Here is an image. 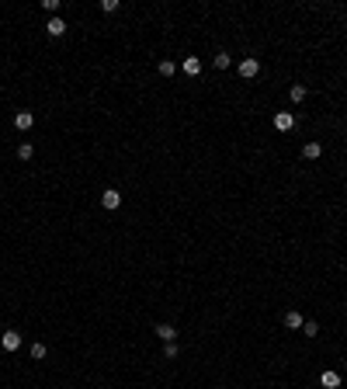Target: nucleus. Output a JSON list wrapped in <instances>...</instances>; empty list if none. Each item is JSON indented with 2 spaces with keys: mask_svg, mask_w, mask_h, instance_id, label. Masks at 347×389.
Instances as JSON below:
<instances>
[{
  "mask_svg": "<svg viewBox=\"0 0 347 389\" xmlns=\"http://www.w3.org/2000/svg\"><path fill=\"white\" fill-rule=\"evenodd\" d=\"M14 125L24 132V129H32V125H35V115H32V112H18V115H14Z\"/></svg>",
  "mask_w": 347,
  "mask_h": 389,
  "instance_id": "nucleus-8",
  "label": "nucleus"
},
{
  "mask_svg": "<svg viewBox=\"0 0 347 389\" xmlns=\"http://www.w3.org/2000/svg\"><path fill=\"white\" fill-rule=\"evenodd\" d=\"M302 323H306V320H302V313H299V310L285 313V327H288V330H302Z\"/></svg>",
  "mask_w": 347,
  "mask_h": 389,
  "instance_id": "nucleus-6",
  "label": "nucleus"
},
{
  "mask_svg": "<svg viewBox=\"0 0 347 389\" xmlns=\"http://www.w3.org/2000/svg\"><path fill=\"white\" fill-rule=\"evenodd\" d=\"M45 354H49V351H45V344H39V341H35V344H32V358H35V362H42Z\"/></svg>",
  "mask_w": 347,
  "mask_h": 389,
  "instance_id": "nucleus-16",
  "label": "nucleus"
},
{
  "mask_svg": "<svg viewBox=\"0 0 347 389\" xmlns=\"http://www.w3.org/2000/svg\"><path fill=\"white\" fill-rule=\"evenodd\" d=\"M181 70H184L188 77H198V73H201V59H198V56H188V59H184V66H181Z\"/></svg>",
  "mask_w": 347,
  "mask_h": 389,
  "instance_id": "nucleus-7",
  "label": "nucleus"
},
{
  "mask_svg": "<svg viewBox=\"0 0 347 389\" xmlns=\"http://www.w3.org/2000/svg\"><path fill=\"white\" fill-rule=\"evenodd\" d=\"M32 156H35V146H32V143H21L18 146V160H32Z\"/></svg>",
  "mask_w": 347,
  "mask_h": 389,
  "instance_id": "nucleus-13",
  "label": "nucleus"
},
{
  "mask_svg": "<svg viewBox=\"0 0 347 389\" xmlns=\"http://www.w3.org/2000/svg\"><path fill=\"white\" fill-rule=\"evenodd\" d=\"M257 73H261V59H257V56H247L243 63H240V77H243V80H253Z\"/></svg>",
  "mask_w": 347,
  "mask_h": 389,
  "instance_id": "nucleus-1",
  "label": "nucleus"
},
{
  "mask_svg": "<svg viewBox=\"0 0 347 389\" xmlns=\"http://www.w3.org/2000/svg\"><path fill=\"white\" fill-rule=\"evenodd\" d=\"M160 77H174V63H170V59L160 63Z\"/></svg>",
  "mask_w": 347,
  "mask_h": 389,
  "instance_id": "nucleus-18",
  "label": "nucleus"
},
{
  "mask_svg": "<svg viewBox=\"0 0 347 389\" xmlns=\"http://www.w3.org/2000/svg\"><path fill=\"white\" fill-rule=\"evenodd\" d=\"M320 386L323 389H337L340 386V375H337V372H323V375H320Z\"/></svg>",
  "mask_w": 347,
  "mask_h": 389,
  "instance_id": "nucleus-9",
  "label": "nucleus"
},
{
  "mask_svg": "<svg viewBox=\"0 0 347 389\" xmlns=\"http://www.w3.org/2000/svg\"><path fill=\"white\" fill-rule=\"evenodd\" d=\"M101 205H104L108 212H115L118 205H122V194H118V188H104V191H101Z\"/></svg>",
  "mask_w": 347,
  "mask_h": 389,
  "instance_id": "nucleus-2",
  "label": "nucleus"
},
{
  "mask_svg": "<svg viewBox=\"0 0 347 389\" xmlns=\"http://www.w3.org/2000/svg\"><path fill=\"white\" fill-rule=\"evenodd\" d=\"M302 156H306V160H320V156H323V146H320V143H306V146H302Z\"/></svg>",
  "mask_w": 347,
  "mask_h": 389,
  "instance_id": "nucleus-11",
  "label": "nucleus"
},
{
  "mask_svg": "<svg viewBox=\"0 0 347 389\" xmlns=\"http://www.w3.org/2000/svg\"><path fill=\"white\" fill-rule=\"evenodd\" d=\"M163 358H170V362H174V358H177V341H170V344L163 348Z\"/></svg>",
  "mask_w": 347,
  "mask_h": 389,
  "instance_id": "nucleus-19",
  "label": "nucleus"
},
{
  "mask_svg": "<svg viewBox=\"0 0 347 389\" xmlns=\"http://www.w3.org/2000/svg\"><path fill=\"white\" fill-rule=\"evenodd\" d=\"M212 63H215V70H229V52H219Z\"/></svg>",
  "mask_w": 347,
  "mask_h": 389,
  "instance_id": "nucleus-15",
  "label": "nucleus"
},
{
  "mask_svg": "<svg viewBox=\"0 0 347 389\" xmlns=\"http://www.w3.org/2000/svg\"><path fill=\"white\" fill-rule=\"evenodd\" d=\"M156 337H160V341H163V344H170L174 337H177V330H174L170 323H160V327H156Z\"/></svg>",
  "mask_w": 347,
  "mask_h": 389,
  "instance_id": "nucleus-10",
  "label": "nucleus"
},
{
  "mask_svg": "<svg viewBox=\"0 0 347 389\" xmlns=\"http://www.w3.org/2000/svg\"><path fill=\"white\" fill-rule=\"evenodd\" d=\"M45 32H49L52 39H63V35H66V21H63V18H49Z\"/></svg>",
  "mask_w": 347,
  "mask_h": 389,
  "instance_id": "nucleus-5",
  "label": "nucleus"
},
{
  "mask_svg": "<svg viewBox=\"0 0 347 389\" xmlns=\"http://www.w3.org/2000/svg\"><path fill=\"white\" fill-rule=\"evenodd\" d=\"M274 129H278V132H292V129H295V115H292V112H278V115H274Z\"/></svg>",
  "mask_w": 347,
  "mask_h": 389,
  "instance_id": "nucleus-4",
  "label": "nucleus"
},
{
  "mask_svg": "<svg viewBox=\"0 0 347 389\" xmlns=\"http://www.w3.org/2000/svg\"><path fill=\"white\" fill-rule=\"evenodd\" d=\"M101 11H104V14H115V11H118V0H101Z\"/></svg>",
  "mask_w": 347,
  "mask_h": 389,
  "instance_id": "nucleus-17",
  "label": "nucleus"
},
{
  "mask_svg": "<svg viewBox=\"0 0 347 389\" xmlns=\"http://www.w3.org/2000/svg\"><path fill=\"white\" fill-rule=\"evenodd\" d=\"M302 334H306V337H316V334H320V323H316V320H306V323H302Z\"/></svg>",
  "mask_w": 347,
  "mask_h": 389,
  "instance_id": "nucleus-14",
  "label": "nucleus"
},
{
  "mask_svg": "<svg viewBox=\"0 0 347 389\" xmlns=\"http://www.w3.org/2000/svg\"><path fill=\"white\" fill-rule=\"evenodd\" d=\"M0 348L7 351V354H11V351H18V348H21V334H18V330L0 334Z\"/></svg>",
  "mask_w": 347,
  "mask_h": 389,
  "instance_id": "nucleus-3",
  "label": "nucleus"
},
{
  "mask_svg": "<svg viewBox=\"0 0 347 389\" xmlns=\"http://www.w3.org/2000/svg\"><path fill=\"white\" fill-rule=\"evenodd\" d=\"M306 94H309V91H306V84H295V87L288 91V97L295 101V104H299V101H306Z\"/></svg>",
  "mask_w": 347,
  "mask_h": 389,
  "instance_id": "nucleus-12",
  "label": "nucleus"
}]
</instances>
